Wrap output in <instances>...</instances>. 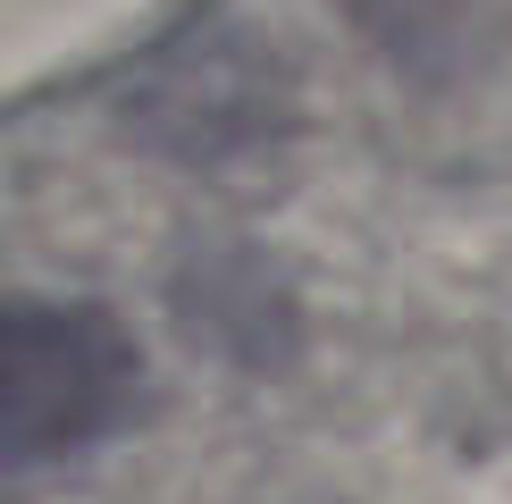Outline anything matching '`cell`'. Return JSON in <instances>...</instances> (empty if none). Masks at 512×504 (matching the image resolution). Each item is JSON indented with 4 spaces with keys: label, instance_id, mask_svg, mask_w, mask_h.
<instances>
[{
    "label": "cell",
    "instance_id": "1",
    "mask_svg": "<svg viewBox=\"0 0 512 504\" xmlns=\"http://www.w3.org/2000/svg\"><path fill=\"white\" fill-rule=\"evenodd\" d=\"M143 404V345L110 303L0 294V479L110 446Z\"/></svg>",
    "mask_w": 512,
    "mask_h": 504
}]
</instances>
